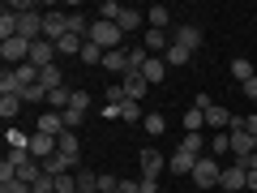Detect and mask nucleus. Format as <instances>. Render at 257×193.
Masks as SVG:
<instances>
[{"instance_id":"nucleus-37","label":"nucleus","mask_w":257,"mask_h":193,"mask_svg":"<svg viewBox=\"0 0 257 193\" xmlns=\"http://www.w3.org/2000/svg\"><path fill=\"white\" fill-rule=\"evenodd\" d=\"M120 13H124V5H116V0H103V5H99V18L103 22H116Z\"/></svg>"},{"instance_id":"nucleus-15","label":"nucleus","mask_w":257,"mask_h":193,"mask_svg":"<svg viewBox=\"0 0 257 193\" xmlns=\"http://www.w3.org/2000/svg\"><path fill=\"white\" fill-rule=\"evenodd\" d=\"M146 22H150V30H167V26H172V9H167V5H150Z\"/></svg>"},{"instance_id":"nucleus-30","label":"nucleus","mask_w":257,"mask_h":193,"mask_svg":"<svg viewBox=\"0 0 257 193\" xmlns=\"http://www.w3.org/2000/svg\"><path fill=\"white\" fill-rule=\"evenodd\" d=\"M13 73H18V82H22V90H26V86H35L39 82V69H35V64H18V69H13Z\"/></svg>"},{"instance_id":"nucleus-20","label":"nucleus","mask_w":257,"mask_h":193,"mask_svg":"<svg viewBox=\"0 0 257 193\" xmlns=\"http://www.w3.org/2000/svg\"><path fill=\"white\" fill-rule=\"evenodd\" d=\"M103 69L124 77V73H128V52H107V56H103Z\"/></svg>"},{"instance_id":"nucleus-44","label":"nucleus","mask_w":257,"mask_h":193,"mask_svg":"<svg viewBox=\"0 0 257 193\" xmlns=\"http://www.w3.org/2000/svg\"><path fill=\"white\" fill-rule=\"evenodd\" d=\"M142 193H159V180H146L142 176Z\"/></svg>"},{"instance_id":"nucleus-32","label":"nucleus","mask_w":257,"mask_h":193,"mask_svg":"<svg viewBox=\"0 0 257 193\" xmlns=\"http://www.w3.org/2000/svg\"><path fill=\"white\" fill-rule=\"evenodd\" d=\"M231 77H236V82L244 86L248 77H257V73H253V64H248V60H240V56H236V60H231Z\"/></svg>"},{"instance_id":"nucleus-12","label":"nucleus","mask_w":257,"mask_h":193,"mask_svg":"<svg viewBox=\"0 0 257 193\" xmlns=\"http://www.w3.org/2000/svg\"><path fill=\"white\" fill-rule=\"evenodd\" d=\"M120 86H124V94H128L133 103H142V94H146V86H150V82H146V77L138 73V69H128V73L120 77Z\"/></svg>"},{"instance_id":"nucleus-26","label":"nucleus","mask_w":257,"mask_h":193,"mask_svg":"<svg viewBox=\"0 0 257 193\" xmlns=\"http://www.w3.org/2000/svg\"><path fill=\"white\" fill-rule=\"evenodd\" d=\"M227 150H231V133H214V138L206 142V155H214V159L227 155Z\"/></svg>"},{"instance_id":"nucleus-11","label":"nucleus","mask_w":257,"mask_h":193,"mask_svg":"<svg viewBox=\"0 0 257 193\" xmlns=\"http://www.w3.org/2000/svg\"><path fill=\"white\" fill-rule=\"evenodd\" d=\"M163 167H167V155H163V150H142V176H146V180H159Z\"/></svg>"},{"instance_id":"nucleus-7","label":"nucleus","mask_w":257,"mask_h":193,"mask_svg":"<svg viewBox=\"0 0 257 193\" xmlns=\"http://www.w3.org/2000/svg\"><path fill=\"white\" fill-rule=\"evenodd\" d=\"M64 35H69V18L64 13H43V39L47 43H60Z\"/></svg>"},{"instance_id":"nucleus-41","label":"nucleus","mask_w":257,"mask_h":193,"mask_svg":"<svg viewBox=\"0 0 257 193\" xmlns=\"http://www.w3.org/2000/svg\"><path fill=\"white\" fill-rule=\"evenodd\" d=\"M0 193H35L30 184H22V180H13V184H0Z\"/></svg>"},{"instance_id":"nucleus-27","label":"nucleus","mask_w":257,"mask_h":193,"mask_svg":"<svg viewBox=\"0 0 257 193\" xmlns=\"http://www.w3.org/2000/svg\"><path fill=\"white\" fill-rule=\"evenodd\" d=\"M82 47H86V39H77V35H64L60 43H56V52H60V56H82Z\"/></svg>"},{"instance_id":"nucleus-40","label":"nucleus","mask_w":257,"mask_h":193,"mask_svg":"<svg viewBox=\"0 0 257 193\" xmlns=\"http://www.w3.org/2000/svg\"><path fill=\"white\" fill-rule=\"evenodd\" d=\"M107 103H116V108H120V103H128V94H124V86H120V82L107 86Z\"/></svg>"},{"instance_id":"nucleus-17","label":"nucleus","mask_w":257,"mask_h":193,"mask_svg":"<svg viewBox=\"0 0 257 193\" xmlns=\"http://www.w3.org/2000/svg\"><path fill=\"white\" fill-rule=\"evenodd\" d=\"M73 167H77L73 159H69V155H60V150H56V155H52V159H47V163H43V172H47V176H64V172H73Z\"/></svg>"},{"instance_id":"nucleus-46","label":"nucleus","mask_w":257,"mask_h":193,"mask_svg":"<svg viewBox=\"0 0 257 193\" xmlns=\"http://www.w3.org/2000/svg\"><path fill=\"white\" fill-rule=\"evenodd\" d=\"M77 193H82V189H77Z\"/></svg>"},{"instance_id":"nucleus-8","label":"nucleus","mask_w":257,"mask_h":193,"mask_svg":"<svg viewBox=\"0 0 257 193\" xmlns=\"http://www.w3.org/2000/svg\"><path fill=\"white\" fill-rule=\"evenodd\" d=\"M197 159H202V155H193V150H184V146H180L172 159H167V172H172V176H193Z\"/></svg>"},{"instance_id":"nucleus-29","label":"nucleus","mask_w":257,"mask_h":193,"mask_svg":"<svg viewBox=\"0 0 257 193\" xmlns=\"http://www.w3.org/2000/svg\"><path fill=\"white\" fill-rule=\"evenodd\" d=\"M64 18H69V35H77V39L90 35V22H86L82 13H64Z\"/></svg>"},{"instance_id":"nucleus-2","label":"nucleus","mask_w":257,"mask_h":193,"mask_svg":"<svg viewBox=\"0 0 257 193\" xmlns=\"http://www.w3.org/2000/svg\"><path fill=\"white\" fill-rule=\"evenodd\" d=\"M227 133H231V155H236V163H244V159L257 150V138L244 129V116H236V120H231V129H227Z\"/></svg>"},{"instance_id":"nucleus-9","label":"nucleus","mask_w":257,"mask_h":193,"mask_svg":"<svg viewBox=\"0 0 257 193\" xmlns=\"http://www.w3.org/2000/svg\"><path fill=\"white\" fill-rule=\"evenodd\" d=\"M248 184V172H244V163H231V167H223V176H219V189H227V193H240Z\"/></svg>"},{"instance_id":"nucleus-1","label":"nucleus","mask_w":257,"mask_h":193,"mask_svg":"<svg viewBox=\"0 0 257 193\" xmlns=\"http://www.w3.org/2000/svg\"><path fill=\"white\" fill-rule=\"evenodd\" d=\"M90 39L94 47H103V52H120V39H124V30L116 26V22H103V18H94L90 22Z\"/></svg>"},{"instance_id":"nucleus-4","label":"nucleus","mask_w":257,"mask_h":193,"mask_svg":"<svg viewBox=\"0 0 257 193\" xmlns=\"http://www.w3.org/2000/svg\"><path fill=\"white\" fill-rule=\"evenodd\" d=\"M0 56H5V69H18V64H26L30 60V39H5L0 43Z\"/></svg>"},{"instance_id":"nucleus-28","label":"nucleus","mask_w":257,"mask_h":193,"mask_svg":"<svg viewBox=\"0 0 257 193\" xmlns=\"http://www.w3.org/2000/svg\"><path fill=\"white\" fill-rule=\"evenodd\" d=\"M163 60H167V69H180V64H189V60H193V52H184V47H176V43H172Z\"/></svg>"},{"instance_id":"nucleus-10","label":"nucleus","mask_w":257,"mask_h":193,"mask_svg":"<svg viewBox=\"0 0 257 193\" xmlns=\"http://www.w3.org/2000/svg\"><path fill=\"white\" fill-rule=\"evenodd\" d=\"M231 120H236V116H231L227 108H219V103H210V108H206V129H210V133H227Z\"/></svg>"},{"instance_id":"nucleus-38","label":"nucleus","mask_w":257,"mask_h":193,"mask_svg":"<svg viewBox=\"0 0 257 193\" xmlns=\"http://www.w3.org/2000/svg\"><path fill=\"white\" fill-rule=\"evenodd\" d=\"M120 120H146V112H142V103H120Z\"/></svg>"},{"instance_id":"nucleus-24","label":"nucleus","mask_w":257,"mask_h":193,"mask_svg":"<svg viewBox=\"0 0 257 193\" xmlns=\"http://www.w3.org/2000/svg\"><path fill=\"white\" fill-rule=\"evenodd\" d=\"M77 189L82 193H99V172H90V167H77Z\"/></svg>"},{"instance_id":"nucleus-31","label":"nucleus","mask_w":257,"mask_h":193,"mask_svg":"<svg viewBox=\"0 0 257 193\" xmlns=\"http://www.w3.org/2000/svg\"><path fill=\"white\" fill-rule=\"evenodd\" d=\"M60 155H69L77 163V133H73V129H64V133H60Z\"/></svg>"},{"instance_id":"nucleus-21","label":"nucleus","mask_w":257,"mask_h":193,"mask_svg":"<svg viewBox=\"0 0 257 193\" xmlns=\"http://www.w3.org/2000/svg\"><path fill=\"white\" fill-rule=\"evenodd\" d=\"M142 22H146V18H142V9H128V5H124V13H120V18H116V26L124 30V35H133V30H138Z\"/></svg>"},{"instance_id":"nucleus-34","label":"nucleus","mask_w":257,"mask_h":193,"mask_svg":"<svg viewBox=\"0 0 257 193\" xmlns=\"http://www.w3.org/2000/svg\"><path fill=\"white\" fill-rule=\"evenodd\" d=\"M163 129H167V120L159 116V112H146V133L150 138H163Z\"/></svg>"},{"instance_id":"nucleus-14","label":"nucleus","mask_w":257,"mask_h":193,"mask_svg":"<svg viewBox=\"0 0 257 193\" xmlns=\"http://www.w3.org/2000/svg\"><path fill=\"white\" fill-rule=\"evenodd\" d=\"M142 47H146L150 56H155V52H163V56H167V47H172V35H167V30H150V26H146V43H142Z\"/></svg>"},{"instance_id":"nucleus-22","label":"nucleus","mask_w":257,"mask_h":193,"mask_svg":"<svg viewBox=\"0 0 257 193\" xmlns=\"http://www.w3.org/2000/svg\"><path fill=\"white\" fill-rule=\"evenodd\" d=\"M18 112H22V94H0V116L9 120V125L18 120Z\"/></svg>"},{"instance_id":"nucleus-42","label":"nucleus","mask_w":257,"mask_h":193,"mask_svg":"<svg viewBox=\"0 0 257 193\" xmlns=\"http://www.w3.org/2000/svg\"><path fill=\"white\" fill-rule=\"evenodd\" d=\"M116 193H142V180H120Z\"/></svg>"},{"instance_id":"nucleus-6","label":"nucleus","mask_w":257,"mask_h":193,"mask_svg":"<svg viewBox=\"0 0 257 193\" xmlns=\"http://www.w3.org/2000/svg\"><path fill=\"white\" fill-rule=\"evenodd\" d=\"M56 43H47V39H35V43H30V64H35L39 73H43V69H52L56 64Z\"/></svg>"},{"instance_id":"nucleus-23","label":"nucleus","mask_w":257,"mask_h":193,"mask_svg":"<svg viewBox=\"0 0 257 193\" xmlns=\"http://www.w3.org/2000/svg\"><path fill=\"white\" fill-rule=\"evenodd\" d=\"M180 120H184V133H202V129H206V112L202 108H189Z\"/></svg>"},{"instance_id":"nucleus-45","label":"nucleus","mask_w":257,"mask_h":193,"mask_svg":"<svg viewBox=\"0 0 257 193\" xmlns=\"http://www.w3.org/2000/svg\"><path fill=\"white\" fill-rule=\"evenodd\" d=\"M248 193H257V172H248V184H244Z\"/></svg>"},{"instance_id":"nucleus-39","label":"nucleus","mask_w":257,"mask_h":193,"mask_svg":"<svg viewBox=\"0 0 257 193\" xmlns=\"http://www.w3.org/2000/svg\"><path fill=\"white\" fill-rule=\"evenodd\" d=\"M39 99H47V90H43V86H26V90H22V103H39Z\"/></svg>"},{"instance_id":"nucleus-35","label":"nucleus","mask_w":257,"mask_h":193,"mask_svg":"<svg viewBox=\"0 0 257 193\" xmlns=\"http://www.w3.org/2000/svg\"><path fill=\"white\" fill-rule=\"evenodd\" d=\"M103 56H107V52H103V47H94L90 39H86V47H82V64H103Z\"/></svg>"},{"instance_id":"nucleus-43","label":"nucleus","mask_w":257,"mask_h":193,"mask_svg":"<svg viewBox=\"0 0 257 193\" xmlns=\"http://www.w3.org/2000/svg\"><path fill=\"white\" fill-rule=\"evenodd\" d=\"M244 99L257 103V77H248V82H244Z\"/></svg>"},{"instance_id":"nucleus-5","label":"nucleus","mask_w":257,"mask_h":193,"mask_svg":"<svg viewBox=\"0 0 257 193\" xmlns=\"http://www.w3.org/2000/svg\"><path fill=\"white\" fill-rule=\"evenodd\" d=\"M172 43H176V47H184V52H197V47H202V26L180 22V26L172 30Z\"/></svg>"},{"instance_id":"nucleus-25","label":"nucleus","mask_w":257,"mask_h":193,"mask_svg":"<svg viewBox=\"0 0 257 193\" xmlns=\"http://www.w3.org/2000/svg\"><path fill=\"white\" fill-rule=\"evenodd\" d=\"M39 86H43L47 94H52L56 86H64V73H60V64H52V69H43V73H39Z\"/></svg>"},{"instance_id":"nucleus-16","label":"nucleus","mask_w":257,"mask_h":193,"mask_svg":"<svg viewBox=\"0 0 257 193\" xmlns=\"http://www.w3.org/2000/svg\"><path fill=\"white\" fill-rule=\"evenodd\" d=\"M39 133L60 138V133H64V116H60V112H43V116H39Z\"/></svg>"},{"instance_id":"nucleus-13","label":"nucleus","mask_w":257,"mask_h":193,"mask_svg":"<svg viewBox=\"0 0 257 193\" xmlns=\"http://www.w3.org/2000/svg\"><path fill=\"white\" fill-rule=\"evenodd\" d=\"M138 73L155 86V82H163V77H167V60H163V56H146V64H142Z\"/></svg>"},{"instance_id":"nucleus-3","label":"nucleus","mask_w":257,"mask_h":193,"mask_svg":"<svg viewBox=\"0 0 257 193\" xmlns=\"http://www.w3.org/2000/svg\"><path fill=\"white\" fill-rule=\"evenodd\" d=\"M219 176H223V163L214 155H202L197 159V167H193V176L189 180L197 184V189H214V184H219Z\"/></svg>"},{"instance_id":"nucleus-19","label":"nucleus","mask_w":257,"mask_h":193,"mask_svg":"<svg viewBox=\"0 0 257 193\" xmlns=\"http://www.w3.org/2000/svg\"><path fill=\"white\" fill-rule=\"evenodd\" d=\"M69 99H73V90H69V86H56V90L47 94V112H69Z\"/></svg>"},{"instance_id":"nucleus-18","label":"nucleus","mask_w":257,"mask_h":193,"mask_svg":"<svg viewBox=\"0 0 257 193\" xmlns=\"http://www.w3.org/2000/svg\"><path fill=\"white\" fill-rule=\"evenodd\" d=\"M5 39H18V13H13L9 5L0 9V43H5Z\"/></svg>"},{"instance_id":"nucleus-36","label":"nucleus","mask_w":257,"mask_h":193,"mask_svg":"<svg viewBox=\"0 0 257 193\" xmlns=\"http://www.w3.org/2000/svg\"><path fill=\"white\" fill-rule=\"evenodd\" d=\"M180 146H184V150H193V155H206V138H202V133H184Z\"/></svg>"},{"instance_id":"nucleus-33","label":"nucleus","mask_w":257,"mask_h":193,"mask_svg":"<svg viewBox=\"0 0 257 193\" xmlns=\"http://www.w3.org/2000/svg\"><path fill=\"white\" fill-rule=\"evenodd\" d=\"M69 112H73V116H86V112H90V94H86V90H73V99H69Z\"/></svg>"}]
</instances>
